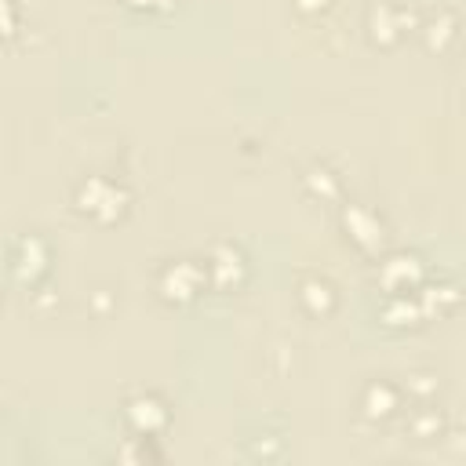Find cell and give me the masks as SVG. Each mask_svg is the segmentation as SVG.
Here are the masks:
<instances>
[{
	"label": "cell",
	"instance_id": "cell-1",
	"mask_svg": "<svg viewBox=\"0 0 466 466\" xmlns=\"http://www.w3.org/2000/svg\"><path fill=\"white\" fill-rule=\"evenodd\" d=\"M73 204L80 215L95 218V222H116L127 204H131V189L120 182V178H109V175H87L76 182L73 189Z\"/></svg>",
	"mask_w": 466,
	"mask_h": 466
},
{
	"label": "cell",
	"instance_id": "cell-12",
	"mask_svg": "<svg viewBox=\"0 0 466 466\" xmlns=\"http://www.w3.org/2000/svg\"><path fill=\"white\" fill-rule=\"evenodd\" d=\"M379 317H382V324H390V328H415V324L426 320L422 302H419L415 291H390Z\"/></svg>",
	"mask_w": 466,
	"mask_h": 466
},
{
	"label": "cell",
	"instance_id": "cell-6",
	"mask_svg": "<svg viewBox=\"0 0 466 466\" xmlns=\"http://www.w3.org/2000/svg\"><path fill=\"white\" fill-rule=\"evenodd\" d=\"M204 269H208V284L211 288L233 291L248 277V258L233 240H211L208 251H204Z\"/></svg>",
	"mask_w": 466,
	"mask_h": 466
},
{
	"label": "cell",
	"instance_id": "cell-17",
	"mask_svg": "<svg viewBox=\"0 0 466 466\" xmlns=\"http://www.w3.org/2000/svg\"><path fill=\"white\" fill-rule=\"evenodd\" d=\"M135 11H146V15H164L175 7V0H127Z\"/></svg>",
	"mask_w": 466,
	"mask_h": 466
},
{
	"label": "cell",
	"instance_id": "cell-7",
	"mask_svg": "<svg viewBox=\"0 0 466 466\" xmlns=\"http://www.w3.org/2000/svg\"><path fill=\"white\" fill-rule=\"evenodd\" d=\"M375 277L386 288V295L390 291H415L426 280V262L415 251H390V255L379 258Z\"/></svg>",
	"mask_w": 466,
	"mask_h": 466
},
{
	"label": "cell",
	"instance_id": "cell-8",
	"mask_svg": "<svg viewBox=\"0 0 466 466\" xmlns=\"http://www.w3.org/2000/svg\"><path fill=\"white\" fill-rule=\"evenodd\" d=\"M404 404V386L390 382V379H371L364 390H360V415L368 422H386L400 411Z\"/></svg>",
	"mask_w": 466,
	"mask_h": 466
},
{
	"label": "cell",
	"instance_id": "cell-20",
	"mask_svg": "<svg viewBox=\"0 0 466 466\" xmlns=\"http://www.w3.org/2000/svg\"><path fill=\"white\" fill-rule=\"evenodd\" d=\"M462 76H466V73H462Z\"/></svg>",
	"mask_w": 466,
	"mask_h": 466
},
{
	"label": "cell",
	"instance_id": "cell-9",
	"mask_svg": "<svg viewBox=\"0 0 466 466\" xmlns=\"http://www.w3.org/2000/svg\"><path fill=\"white\" fill-rule=\"evenodd\" d=\"M124 422L138 437H153L167 426V404L157 393H135V397L124 400Z\"/></svg>",
	"mask_w": 466,
	"mask_h": 466
},
{
	"label": "cell",
	"instance_id": "cell-4",
	"mask_svg": "<svg viewBox=\"0 0 466 466\" xmlns=\"http://www.w3.org/2000/svg\"><path fill=\"white\" fill-rule=\"evenodd\" d=\"M339 222L350 237V244L360 248V251H379L382 240H386V218L364 200H342Z\"/></svg>",
	"mask_w": 466,
	"mask_h": 466
},
{
	"label": "cell",
	"instance_id": "cell-3",
	"mask_svg": "<svg viewBox=\"0 0 466 466\" xmlns=\"http://www.w3.org/2000/svg\"><path fill=\"white\" fill-rule=\"evenodd\" d=\"M364 29H368L371 44L393 47V44H400L408 36V29H415V11L404 7V4H393V0H379V4L368 7Z\"/></svg>",
	"mask_w": 466,
	"mask_h": 466
},
{
	"label": "cell",
	"instance_id": "cell-14",
	"mask_svg": "<svg viewBox=\"0 0 466 466\" xmlns=\"http://www.w3.org/2000/svg\"><path fill=\"white\" fill-rule=\"evenodd\" d=\"M302 186H306L309 197H317V200H324V204L342 197V178H339V171L328 167V164H309V167L302 171Z\"/></svg>",
	"mask_w": 466,
	"mask_h": 466
},
{
	"label": "cell",
	"instance_id": "cell-19",
	"mask_svg": "<svg viewBox=\"0 0 466 466\" xmlns=\"http://www.w3.org/2000/svg\"><path fill=\"white\" fill-rule=\"evenodd\" d=\"M4 33L7 36L18 33V7H15V0H4Z\"/></svg>",
	"mask_w": 466,
	"mask_h": 466
},
{
	"label": "cell",
	"instance_id": "cell-11",
	"mask_svg": "<svg viewBox=\"0 0 466 466\" xmlns=\"http://www.w3.org/2000/svg\"><path fill=\"white\" fill-rule=\"evenodd\" d=\"M419 33H422V44H426V51H437V55H444L455 40H459V15L451 11V7H433L419 25H415Z\"/></svg>",
	"mask_w": 466,
	"mask_h": 466
},
{
	"label": "cell",
	"instance_id": "cell-16",
	"mask_svg": "<svg viewBox=\"0 0 466 466\" xmlns=\"http://www.w3.org/2000/svg\"><path fill=\"white\" fill-rule=\"evenodd\" d=\"M404 393H411V397H419V400H430V397L437 393V375H430V371H415V375H408Z\"/></svg>",
	"mask_w": 466,
	"mask_h": 466
},
{
	"label": "cell",
	"instance_id": "cell-10",
	"mask_svg": "<svg viewBox=\"0 0 466 466\" xmlns=\"http://www.w3.org/2000/svg\"><path fill=\"white\" fill-rule=\"evenodd\" d=\"M295 299H299V306H302L309 317H331L335 306H339L335 284H331L328 277H320V273H302L299 284H295Z\"/></svg>",
	"mask_w": 466,
	"mask_h": 466
},
{
	"label": "cell",
	"instance_id": "cell-13",
	"mask_svg": "<svg viewBox=\"0 0 466 466\" xmlns=\"http://www.w3.org/2000/svg\"><path fill=\"white\" fill-rule=\"evenodd\" d=\"M415 295H419V302H422L426 320L451 313V309L459 306V299H462V291H459L455 280H437V284H426V280H422V284L415 288Z\"/></svg>",
	"mask_w": 466,
	"mask_h": 466
},
{
	"label": "cell",
	"instance_id": "cell-18",
	"mask_svg": "<svg viewBox=\"0 0 466 466\" xmlns=\"http://www.w3.org/2000/svg\"><path fill=\"white\" fill-rule=\"evenodd\" d=\"M328 7H331V0H295V11H299V15H306V18L324 15Z\"/></svg>",
	"mask_w": 466,
	"mask_h": 466
},
{
	"label": "cell",
	"instance_id": "cell-2",
	"mask_svg": "<svg viewBox=\"0 0 466 466\" xmlns=\"http://www.w3.org/2000/svg\"><path fill=\"white\" fill-rule=\"evenodd\" d=\"M204 288H208L204 258H167V262L157 269V291H160V299L171 302V306L193 302Z\"/></svg>",
	"mask_w": 466,
	"mask_h": 466
},
{
	"label": "cell",
	"instance_id": "cell-15",
	"mask_svg": "<svg viewBox=\"0 0 466 466\" xmlns=\"http://www.w3.org/2000/svg\"><path fill=\"white\" fill-rule=\"evenodd\" d=\"M408 433H411L415 441H437V437L444 433V411L433 408L430 400H422V408H415V411L408 415Z\"/></svg>",
	"mask_w": 466,
	"mask_h": 466
},
{
	"label": "cell",
	"instance_id": "cell-5",
	"mask_svg": "<svg viewBox=\"0 0 466 466\" xmlns=\"http://www.w3.org/2000/svg\"><path fill=\"white\" fill-rule=\"evenodd\" d=\"M47 262H51V248L44 237L36 233H22L11 240V251H7V269L18 284L25 288H36V280L47 273Z\"/></svg>",
	"mask_w": 466,
	"mask_h": 466
}]
</instances>
